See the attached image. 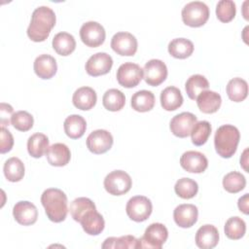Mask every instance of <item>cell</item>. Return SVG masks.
I'll return each instance as SVG.
<instances>
[{
    "label": "cell",
    "mask_w": 249,
    "mask_h": 249,
    "mask_svg": "<svg viewBox=\"0 0 249 249\" xmlns=\"http://www.w3.org/2000/svg\"><path fill=\"white\" fill-rule=\"evenodd\" d=\"M181 166L190 173H201L208 166L206 157L197 151H187L180 158Z\"/></svg>",
    "instance_id": "cell-15"
},
{
    "label": "cell",
    "mask_w": 249,
    "mask_h": 249,
    "mask_svg": "<svg viewBox=\"0 0 249 249\" xmlns=\"http://www.w3.org/2000/svg\"><path fill=\"white\" fill-rule=\"evenodd\" d=\"M83 230L89 235H98L104 230L105 222L100 213L94 210L87 212L80 221Z\"/></svg>",
    "instance_id": "cell-23"
},
{
    "label": "cell",
    "mask_w": 249,
    "mask_h": 249,
    "mask_svg": "<svg viewBox=\"0 0 249 249\" xmlns=\"http://www.w3.org/2000/svg\"><path fill=\"white\" fill-rule=\"evenodd\" d=\"M1 142H0V153L5 154L12 150L14 146V137L12 133L5 127H1Z\"/></svg>",
    "instance_id": "cell-42"
},
{
    "label": "cell",
    "mask_w": 249,
    "mask_h": 249,
    "mask_svg": "<svg viewBox=\"0 0 249 249\" xmlns=\"http://www.w3.org/2000/svg\"><path fill=\"white\" fill-rule=\"evenodd\" d=\"M97 95L93 89L89 87H82L75 90L72 97L74 106L80 110L88 111L96 104Z\"/></svg>",
    "instance_id": "cell-21"
},
{
    "label": "cell",
    "mask_w": 249,
    "mask_h": 249,
    "mask_svg": "<svg viewBox=\"0 0 249 249\" xmlns=\"http://www.w3.org/2000/svg\"><path fill=\"white\" fill-rule=\"evenodd\" d=\"M196 122L197 119L193 113L183 112L171 119L169 127L175 136L185 138L191 134V131Z\"/></svg>",
    "instance_id": "cell-13"
},
{
    "label": "cell",
    "mask_w": 249,
    "mask_h": 249,
    "mask_svg": "<svg viewBox=\"0 0 249 249\" xmlns=\"http://www.w3.org/2000/svg\"><path fill=\"white\" fill-rule=\"evenodd\" d=\"M114 139L112 134L105 129H96L87 137L88 149L96 155L104 154L109 151L113 145Z\"/></svg>",
    "instance_id": "cell-12"
},
{
    "label": "cell",
    "mask_w": 249,
    "mask_h": 249,
    "mask_svg": "<svg viewBox=\"0 0 249 249\" xmlns=\"http://www.w3.org/2000/svg\"><path fill=\"white\" fill-rule=\"evenodd\" d=\"M53 50L62 56H67L76 49V41L73 35L68 32H59L53 39Z\"/></svg>",
    "instance_id": "cell-25"
},
{
    "label": "cell",
    "mask_w": 249,
    "mask_h": 249,
    "mask_svg": "<svg viewBox=\"0 0 249 249\" xmlns=\"http://www.w3.org/2000/svg\"><path fill=\"white\" fill-rule=\"evenodd\" d=\"M222 104L221 95L213 90H204L196 97V105L204 114H213Z\"/></svg>",
    "instance_id": "cell-22"
},
{
    "label": "cell",
    "mask_w": 249,
    "mask_h": 249,
    "mask_svg": "<svg viewBox=\"0 0 249 249\" xmlns=\"http://www.w3.org/2000/svg\"><path fill=\"white\" fill-rule=\"evenodd\" d=\"M219 242V231L213 225L201 226L196 233V244L201 249L214 248Z\"/></svg>",
    "instance_id": "cell-18"
},
{
    "label": "cell",
    "mask_w": 249,
    "mask_h": 249,
    "mask_svg": "<svg viewBox=\"0 0 249 249\" xmlns=\"http://www.w3.org/2000/svg\"><path fill=\"white\" fill-rule=\"evenodd\" d=\"M155 106V95L152 91L142 89L136 91L131 97V107L137 112H148Z\"/></svg>",
    "instance_id": "cell-28"
},
{
    "label": "cell",
    "mask_w": 249,
    "mask_h": 249,
    "mask_svg": "<svg viewBox=\"0 0 249 249\" xmlns=\"http://www.w3.org/2000/svg\"><path fill=\"white\" fill-rule=\"evenodd\" d=\"M33 68L35 74L39 78L48 80L55 75L57 71V64L53 56L44 53L35 58Z\"/></svg>",
    "instance_id": "cell-19"
},
{
    "label": "cell",
    "mask_w": 249,
    "mask_h": 249,
    "mask_svg": "<svg viewBox=\"0 0 249 249\" xmlns=\"http://www.w3.org/2000/svg\"><path fill=\"white\" fill-rule=\"evenodd\" d=\"M197 207L191 203L178 205L173 211V219L180 228H191L197 221Z\"/></svg>",
    "instance_id": "cell-17"
},
{
    "label": "cell",
    "mask_w": 249,
    "mask_h": 249,
    "mask_svg": "<svg viewBox=\"0 0 249 249\" xmlns=\"http://www.w3.org/2000/svg\"><path fill=\"white\" fill-rule=\"evenodd\" d=\"M208 88H209V83L207 79L204 76L199 74L192 75L185 84V89H186L187 95L189 96V98L193 100L196 99L197 95L200 92L207 90Z\"/></svg>",
    "instance_id": "cell-33"
},
{
    "label": "cell",
    "mask_w": 249,
    "mask_h": 249,
    "mask_svg": "<svg viewBox=\"0 0 249 249\" xmlns=\"http://www.w3.org/2000/svg\"><path fill=\"white\" fill-rule=\"evenodd\" d=\"M11 124L19 131H27L31 129L34 124V119L27 111H18L14 113Z\"/></svg>",
    "instance_id": "cell-41"
},
{
    "label": "cell",
    "mask_w": 249,
    "mask_h": 249,
    "mask_svg": "<svg viewBox=\"0 0 249 249\" xmlns=\"http://www.w3.org/2000/svg\"><path fill=\"white\" fill-rule=\"evenodd\" d=\"M168 237V231L161 223H153L147 227L139 240V248L160 249Z\"/></svg>",
    "instance_id": "cell-5"
},
{
    "label": "cell",
    "mask_w": 249,
    "mask_h": 249,
    "mask_svg": "<svg viewBox=\"0 0 249 249\" xmlns=\"http://www.w3.org/2000/svg\"><path fill=\"white\" fill-rule=\"evenodd\" d=\"M236 8L231 0H221L216 6V16L222 22H230L235 17Z\"/></svg>",
    "instance_id": "cell-40"
},
{
    "label": "cell",
    "mask_w": 249,
    "mask_h": 249,
    "mask_svg": "<svg viewBox=\"0 0 249 249\" xmlns=\"http://www.w3.org/2000/svg\"><path fill=\"white\" fill-rule=\"evenodd\" d=\"M3 171L8 181L18 182L23 178L25 168L23 162L18 158L13 157L5 161Z\"/></svg>",
    "instance_id": "cell-31"
},
{
    "label": "cell",
    "mask_w": 249,
    "mask_h": 249,
    "mask_svg": "<svg viewBox=\"0 0 249 249\" xmlns=\"http://www.w3.org/2000/svg\"><path fill=\"white\" fill-rule=\"evenodd\" d=\"M137 39L129 32H118L111 40L112 50L123 56L134 55L137 51Z\"/></svg>",
    "instance_id": "cell-11"
},
{
    "label": "cell",
    "mask_w": 249,
    "mask_h": 249,
    "mask_svg": "<svg viewBox=\"0 0 249 249\" xmlns=\"http://www.w3.org/2000/svg\"><path fill=\"white\" fill-rule=\"evenodd\" d=\"M246 186L245 177L237 171H231L225 175L223 178L224 189L231 194H236L242 191Z\"/></svg>",
    "instance_id": "cell-37"
},
{
    "label": "cell",
    "mask_w": 249,
    "mask_h": 249,
    "mask_svg": "<svg viewBox=\"0 0 249 249\" xmlns=\"http://www.w3.org/2000/svg\"><path fill=\"white\" fill-rule=\"evenodd\" d=\"M41 203L45 208L47 217L54 223H60L65 220L67 208V196L64 192L56 188H50L43 192Z\"/></svg>",
    "instance_id": "cell-2"
},
{
    "label": "cell",
    "mask_w": 249,
    "mask_h": 249,
    "mask_svg": "<svg viewBox=\"0 0 249 249\" xmlns=\"http://www.w3.org/2000/svg\"><path fill=\"white\" fill-rule=\"evenodd\" d=\"M211 124L207 121L196 122L191 131L192 142L196 146H201L206 143L211 134Z\"/></svg>",
    "instance_id": "cell-38"
},
{
    "label": "cell",
    "mask_w": 249,
    "mask_h": 249,
    "mask_svg": "<svg viewBox=\"0 0 249 249\" xmlns=\"http://www.w3.org/2000/svg\"><path fill=\"white\" fill-rule=\"evenodd\" d=\"M49 148V138L46 134L36 132L27 140V151L35 159L41 158Z\"/></svg>",
    "instance_id": "cell-29"
},
{
    "label": "cell",
    "mask_w": 249,
    "mask_h": 249,
    "mask_svg": "<svg viewBox=\"0 0 249 249\" xmlns=\"http://www.w3.org/2000/svg\"><path fill=\"white\" fill-rule=\"evenodd\" d=\"M96 209L95 204L93 201L88 197H77L75 198L71 203L69 207L70 214L72 218L76 221L79 222L81 221L82 217L89 211Z\"/></svg>",
    "instance_id": "cell-34"
},
{
    "label": "cell",
    "mask_w": 249,
    "mask_h": 249,
    "mask_svg": "<svg viewBox=\"0 0 249 249\" xmlns=\"http://www.w3.org/2000/svg\"><path fill=\"white\" fill-rule=\"evenodd\" d=\"M113 66V59L106 53H96L86 62V71L89 76L97 77L110 72Z\"/></svg>",
    "instance_id": "cell-14"
},
{
    "label": "cell",
    "mask_w": 249,
    "mask_h": 249,
    "mask_svg": "<svg viewBox=\"0 0 249 249\" xmlns=\"http://www.w3.org/2000/svg\"><path fill=\"white\" fill-rule=\"evenodd\" d=\"M183 22L191 27H199L206 23L209 18V8L200 1H193L184 6L181 12Z\"/></svg>",
    "instance_id": "cell-4"
},
{
    "label": "cell",
    "mask_w": 249,
    "mask_h": 249,
    "mask_svg": "<svg viewBox=\"0 0 249 249\" xmlns=\"http://www.w3.org/2000/svg\"><path fill=\"white\" fill-rule=\"evenodd\" d=\"M102 104L108 111L117 112L124 108L125 104V96L120 89H110L103 94Z\"/></svg>",
    "instance_id": "cell-32"
},
{
    "label": "cell",
    "mask_w": 249,
    "mask_h": 249,
    "mask_svg": "<svg viewBox=\"0 0 249 249\" xmlns=\"http://www.w3.org/2000/svg\"><path fill=\"white\" fill-rule=\"evenodd\" d=\"M82 42L90 48H96L105 41L106 33L104 27L96 21H87L80 28Z\"/></svg>",
    "instance_id": "cell-9"
},
{
    "label": "cell",
    "mask_w": 249,
    "mask_h": 249,
    "mask_svg": "<svg viewBox=\"0 0 249 249\" xmlns=\"http://www.w3.org/2000/svg\"><path fill=\"white\" fill-rule=\"evenodd\" d=\"M174 191L179 197L184 199H190L197 194L198 185L195 180L184 177L179 179L175 183Z\"/></svg>",
    "instance_id": "cell-36"
},
{
    "label": "cell",
    "mask_w": 249,
    "mask_h": 249,
    "mask_svg": "<svg viewBox=\"0 0 249 249\" xmlns=\"http://www.w3.org/2000/svg\"><path fill=\"white\" fill-rule=\"evenodd\" d=\"M116 76L122 87L131 89L136 87L143 79V69L136 63L124 62L118 68Z\"/></svg>",
    "instance_id": "cell-8"
},
{
    "label": "cell",
    "mask_w": 249,
    "mask_h": 249,
    "mask_svg": "<svg viewBox=\"0 0 249 249\" xmlns=\"http://www.w3.org/2000/svg\"><path fill=\"white\" fill-rule=\"evenodd\" d=\"M46 158L53 166H64L70 161L71 152L65 144L54 143L48 148Z\"/></svg>",
    "instance_id": "cell-20"
},
{
    "label": "cell",
    "mask_w": 249,
    "mask_h": 249,
    "mask_svg": "<svg viewBox=\"0 0 249 249\" xmlns=\"http://www.w3.org/2000/svg\"><path fill=\"white\" fill-rule=\"evenodd\" d=\"M55 14L47 6L36 8L31 16V20L27 28V36L34 42L45 41L53 27L55 25Z\"/></svg>",
    "instance_id": "cell-1"
},
{
    "label": "cell",
    "mask_w": 249,
    "mask_h": 249,
    "mask_svg": "<svg viewBox=\"0 0 249 249\" xmlns=\"http://www.w3.org/2000/svg\"><path fill=\"white\" fill-rule=\"evenodd\" d=\"M160 105L166 111H174L182 106L183 96L176 87H167L160 93Z\"/></svg>",
    "instance_id": "cell-24"
},
{
    "label": "cell",
    "mask_w": 249,
    "mask_h": 249,
    "mask_svg": "<svg viewBox=\"0 0 249 249\" xmlns=\"http://www.w3.org/2000/svg\"><path fill=\"white\" fill-rule=\"evenodd\" d=\"M63 127L66 135L71 139L81 138L87 129L86 120L80 115H70L68 116L64 123Z\"/></svg>",
    "instance_id": "cell-26"
},
{
    "label": "cell",
    "mask_w": 249,
    "mask_h": 249,
    "mask_svg": "<svg viewBox=\"0 0 249 249\" xmlns=\"http://www.w3.org/2000/svg\"><path fill=\"white\" fill-rule=\"evenodd\" d=\"M224 231L228 238L237 240L244 236L246 231V224L240 217H231L227 220Z\"/></svg>",
    "instance_id": "cell-35"
},
{
    "label": "cell",
    "mask_w": 249,
    "mask_h": 249,
    "mask_svg": "<svg viewBox=\"0 0 249 249\" xmlns=\"http://www.w3.org/2000/svg\"><path fill=\"white\" fill-rule=\"evenodd\" d=\"M13 216L18 224L22 226H31L37 221L38 210L30 201L21 200L15 204L13 208Z\"/></svg>",
    "instance_id": "cell-16"
},
{
    "label": "cell",
    "mask_w": 249,
    "mask_h": 249,
    "mask_svg": "<svg viewBox=\"0 0 249 249\" xmlns=\"http://www.w3.org/2000/svg\"><path fill=\"white\" fill-rule=\"evenodd\" d=\"M125 211L128 218L132 221L144 222L150 217L153 211V205L148 197L144 196H135L128 199Z\"/></svg>",
    "instance_id": "cell-7"
},
{
    "label": "cell",
    "mask_w": 249,
    "mask_h": 249,
    "mask_svg": "<svg viewBox=\"0 0 249 249\" xmlns=\"http://www.w3.org/2000/svg\"><path fill=\"white\" fill-rule=\"evenodd\" d=\"M14 115V109L10 104L2 102L0 105V123L1 127L9 125Z\"/></svg>",
    "instance_id": "cell-43"
},
{
    "label": "cell",
    "mask_w": 249,
    "mask_h": 249,
    "mask_svg": "<svg viewBox=\"0 0 249 249\" xmlns=\"http://www.w3.org/2000/svg\"><path fill=\"white\" fill-rule=\"evenodd\" d=\"M239 139L240 133L237 127L231 124L221 125L214 136L215 150L220 157L230 159L236 152Z\"/></svg>",
    "instance_id": "cell-3"
},
{
    "label": "cell",
    "mask_w": 249,
    "mask_h": 249,
    "mask_svg": "<svg viewBox=\"0 0 249 249\" xmlns=\"http://www.w3.org/2000/svg\"><path fill=\"white\" fill-rule=\"evenodd\" d=\"M167 74V67L160 59H150L143 68V78L152 87H158L163 83Z\"/></svg>",
    "instance_id": "cell-10"
},
{
    "label": "cell",
    "mask_w": 249,
    "mask_h": 249,
    "mask_svg": "<svg viewBox=\"0 0 249 249\" xmlns=\"http://www.w3.org/2000/svg\"><path fill=\"white\" fill-rule=\"evenodd\" d=\"M102 248H139V240L132 235H124L120 237H108L104 240Z\"/></svg>",
    "instance_id": "cell-39"
},
{
    "label": "cell",
    "mask_w": 249,
    "mask_h": 249,
    "mask_svg": "<svg viewBox=\"0 0 249 249\" xmlns=\"http://www.w3.org/2000/svg\"><path fill=\"white\" fill-rule=\"evenodd\" d=\"M194 52V44L186 38H175L168 44V53L179 59L189 57Z\"/></svg>",
    "instance_id": "cell-27"
},
{
    "label": "cell",
    "mask_w": 249,
    "mask_h": 249,
    "mask_svg": "<svg viewBox=\"0 0 249 249\" xmlns=\"http://www.w3.org/2000/svg\"><path fill=\"white\" fill-rule=\"evenodd\" d=\"M227 94L233 102L243 101L248 94V84L241 78H233L229 81L227 88Z\"/></svg>",
    "instance_id": "cell-30"
},
{
    "label": "cell",
    "mask_w": 249,
    "mask_h": 249,
    "mask_svg": "<svg viewBox=\"0 0 249 249\" xmlns=\"http://www.w3.org/2000/svg\"><path fill=\"white\" fill-rule=\"evenodd\" d=\"M247 153H248V149H245L241 158H240V165L243 167V169L248 172V168H247V163H248V156H247Z\"/></svg>",
    "instance_id": "cell-45"
},
{
    "label": "cell",
    "mask_w": 249,
    "mask_h": 249,
    "mask_svg": "<svg viewBox=\"0 0 249 249\" xmlns=\"http://www.w3.org/2000/svg\"><path fill=\"white\" fill-rule=\"evenodd\" d=\"M248 194H245L244 196H242L241 197L238 198V208L241 212H243L244 214H248L249 213V208H248Z\"/></svg>",
    "instance_id": "cell-44"
},
{
    "label": "cell",
    "mask_w": 249,
    "mask_h": 249,
    "mask_svg": "<svg viewBox=\"0 0 249 249\" xmlns=\"http://www.w3.org/2000/svg\"><path fill=\"white\" fill-rule=\"evenodd\" d=\"M103 184L110 195L122 196L130 190L132 180L125 171L114 170L106 175Z\"/></svg>",
    "instance_id": "cell-6"
}]
</instances>
